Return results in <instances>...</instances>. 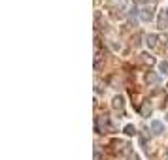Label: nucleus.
<instances>
[{"label": "nucleus", "mask_w": 168, "mask_h": 160, "mask_svg": "<svg viewBox=\"0 0 168 160\" xmlns=\"http://www.w3.org/2000/svg\"><path fill=\"white\" fill-rule=\"evenodd\" d=\"M164 160H168V149L164 151Z\"/></svg>", "instance_id": "obj_13"}, {"label": "nucleus", "mask_w": 168, "mask_h": 160, "mask_svg": "<svg viewBox=\"0 0 168 160\" xmlns=\"http://www.w3.org/2000/svg\"><path fill=\"white\" fill-rule=\"evenodd\" d=\"M134 132H136V128H134L132 124H127V126H125V134H127V136H134Z\"/></svg>", "instance_id": "obj_9"}, {"label": "nucleus", "mask_w": 168, "mask_h": 160, "mask_svg": "<svg viewBox=\"0 0 168 160\" xmlns=\"http://www.w3.org/2000/svg\"><path fill=\"white\" fill-rule=\"evenodd\" d=\"M153 17H155V10H153V6H146V8L140 11V19H142L143 23L153 21Z\"/></svg>", "instance_id": "obj_1"}, {"label": "nucleus", "mask_w": 168, "mask_h": 160, "mask_svg": "<svg viewBox=\"0 0 168 160\" xmlns=\"http://www.w3.org/2000/svg\"><path fill=\"white\" fill-rule=\"evenodd\" d=\"M151 132H153L155 136H159V134H162V132H164V124H162L161 121H157V119H153V121H151Z\"/></svg>", "instance_id": "obj_3"}, {"label": "nucleus", "mask_w": 168, "mask_h": 160, "mask_svg": "<svg viewBox=\"0 0 168 160\" xmlns=\"http://www.w3.org/2000/svg\"><path fill=\"white\" fill-rule=\"evenodd\" d=\"M148 83H149V85H157V83H159V77H157L155 74H149V76H148Z\"/></svg>", "instance_id": "obj_8"}, {"label": "nucleus", "mask_w": 168, "mask_h": 160, "mask_svg": "<svg viewBox=\"0 0 168 160\" xmlns=\"http://www.w3.org/2000/svg\"><path fill=\"white\" fill-rule=\"evenodd\" d=\"M142 113H143V117H149V115H151V107L146 104V106H143V109H142Z\"/></svg>", "instance_id": "obj_10"}, {"label": "nucleus", "mask_w": 168, "mask_h": 160, "mask_svg": "<svg viewBox=\"0 0 168 160\" xmlns=\"http://www.w3.org/2000/svg\"><path fill=\"white\" fill-rule=\"evenodd\" d=\"M138 13H140V11H138V8H136V6H130V17H136Z\"/></svg>", "instance_id": "obj_11"}, {"label": "nucleus", "mask_w": 168, "mask_h": 160, "mask_svg": "<svg viewBox=\"0 0 168 160\" xmlns=\"http://www.w3.org/2000/svg\"><path fill=\"white\" fill-rule=\"evenodd\" d=\"M98 128H104V130L111 132L113 126H111V123H110V117H100V119H98Z\"/></svg>", "instance_id": "obj_5"}, {"label": "nucleus", "mask_w": 168, "mask_h": 160, "mask_svg": "<svg viewBox=\"0 0 168 160\" xmlns=\"http://www.w3.org/2000/svg\"><path fill=\"white\" fill-rule=\"evenodd\" d=\"M168 27V8L161 10V15H159V28H166Z\"/></svg>", "instance_id": "obj_2"}, {"label": "nucleus", "mask_w": 168, "mask_h": 160, "mask_svg": "<svg viewBox=\"0 0 168 160\" xmlns=\"http://www.w3.org/2000/svg\"><path fill=\"white\" fill-rule=\"evenodd\" d=\"M159 72H161V76H168V60L159 62Z\"/></svg>", "instance_id": "obj_7"}, {"label": "nucleus", "mask_w": 168, "mask_h": 160, "mask_svg": "<svg viewBox=\"0 0 168 160\" xmlns=\"http://www.w3.org/2000/svg\"><path fill=\"white\" fill-rule=\"evenodd\" d=\"M111 107H113L115 111H121V109L125 107V100H123V96H113V100H111Z\"/></svg>", "instance_id": "obj_4"}, {"label": "nucleus", "mask_w": 168, "mask_h": 160, "mask_svg": "<svg viewBox=\"0 0 168 160\" xmlns=\"http://www.w3.org/2000/svg\"><path fill=\"white\" fill-rule=\"evenodd\" d=\"M129 160H140V156H138V154H136V153H132V154H130V156H129Z\"/></svg>", "instance_id": "obj_12"}, {"label": "nucleus", "mask_w": 168, "mask_h": 160, "mask_svg": "<svg viewBox=\"0 0 168 160\" xmlns=\"http://www.w3.org/2000/svg\"><path fill=\"white\" fill-rule=\"evenodd\" d=\"M146 45H148L149 49H153L155 45H157V36H155V34H148V36H146Z\"/></svg>", "instance_id": "obj_6"}]
</instances>
